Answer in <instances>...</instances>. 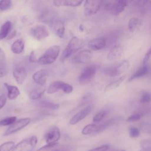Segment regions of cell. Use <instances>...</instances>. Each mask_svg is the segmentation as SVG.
Returning <instances> with one entry per match:
<instances>
[{
  "label": "cell",
  "instance_id": "42",
  "mask_svg": "<svg viewBox=\"0 0 151 151\" xmlns=\"http://www.w3.org/2000/svg\"><path fill=\"white\" fill-rule=\"evenodd\" d=\"M140 135V130L135 127H131L129 129V136L131 137L134 138L137 137Z\"/></svg>",
  "mask_w": 151,
  "mask_h": 151
},
{
  "label": "cell",
  "instance_id": "41",
  "mask_svg": "<svg viewBox=\"0 0 151 151\" xmlns=\"http://www.w3.org/2000/svg\"><path fill=\"white\" fill-rule=\"evenodd\" d=\"M6 55L4 50L0 47V66L5 67L6 65Z\"/></svg>",
  "mask_w": 151,
  "mask_h": 151
},
{
  "label": "cell",
  "instance_id": "23",
  "mask_svg": "<svg viewBox=\"0 0 151 151\" xmlns=\"http://www.w3.org/2000/svg\"><path fill=\"white\" fill-rule=\"evenodd\" d=\"M25 43L22 38H19L16 40L11 45V50L15 54H19L22 53L24 50Z\"/></svg>",
  "mask_w": 151,
  "mask_h": 151
},
{
  "label": "cell",
  "instance_id": "46",
  "mask_svg": "<svg viewBox=\"0 0 151 151\" xmlns=\"http://www.w3.org/2000/svg\"><path fill=\"white\" fill-rule=\"evenodd\" d=\"M29 60L30 62L31 63H37L38 61V59L37 58L36 56H35V54L34 53V51H32L30 54H29Z\"/></svg>",
  "mask_w": 151,
  "mask_h": 151
},
{
  "label": "cell",
  "instance_id": "14",
  "mask_svg": "<svg viewBox=\"0 0 151 151\" xmlns=\"http://www.w3.org/2000/svg\"><path fill=\"white\" fill-rule=\"evenodd\" d=\"M123 53V48L120 44H116L113 46L107 54V58L108 60L114 61L119 60Z\"/></svg>",
  "mask_w": 151,
  "mask_h": 151
},
{
  "label": "cell",
  "instance_id": "37",
  "mask_svg": "<svg viewBox=\"0 0 151 151\" xmlns=\"http://www.w3.org/2000/svg\"><path fill=\"white\" fill-rule=\"evenodd\" d=\"M140 130L147 134H151V122H142L140 126Z\"/></svg>",
  "mask_w": 151,
  "mask_h": 151
},
{
  "label": "cell",
  "instance_id": "19",
  "mask_svg": "<svg viewBox=\"0 0 151 151\" xmlns=\"http://www.w3.org/2000/svg\"><path fill=\"white\" fill-rule=\"evenodd\" d=\"M83 1L84 0H53V4L57 7H75L80 5Z\"/></svg>",
  "mask_w": 151,
  "mask_h": 151
},
{
  "label": "cell",
  "instance_id": "10",
  "mask_svg": "<svg viewBox=\"0 0 151 151\" xmlns=\"http://www.w3.org/2000/svg\"><path fill=\"white\" fill-rule=\"evenodd\" d=\"M94 107V105L93 104L88 105L87 107L81 110L77 113H76L69 120V124L71 125H75L83 120L84 118H86L92 111Z\"/></svg>",
  "mask_w": 151,
  "mask_h": 151
},
{
  "label": "cell",
  "instance_id": "12",
  "mask_svg": "<svg viewBox=\"0 0 151 151\" xmlns=\"http://www.w3.org/2000/svg\"><path fill=\"white\" fill-rule=\"evenodd\" d=\"M92 53L88 50L80 51L76 54L72 58L73 62L78 64H88L91 61Z\"/></svg>",
  "mask_w": 151,
  "mask_h": 151
},
{
  "label": "cell",
  "instance_id": "1",
  "mask_svg": "<svg viewBox=\"0 0 151 151\" xmlns=\"http://www.w3.org/2000/svg\"><path fill=\"white\" fill-rule=\"evenodd\" d=\"M83 45L84 41L82 39L77 37L71 38L61 54L60 58L61 60L64 61L65 59L79 51Z\"/></svg>",
  "mask_w": 151,
  "mask_h": 151
},
{
  "label": "cell",
  "instance_id": "29",
  "mask_svg": "<svg viewBox=\"0 0 151 151\" xmlns=\"http://www.w3.org/2000/svg\"><path fill=\"white\" fill-rule=\"evenodd\" d=\"M37 105L40 107L51 110H57L60 107V105L58 104L47 100L39 101L37 103Z\"/></svg>",
  "mask_w": 151,
  "mask_h": 151
},
{
  "label": "cell",
  "instance_id": "8",
  "mask_svg": "<svg viewBox=\"0 0 151 151\" xmlns=\"http://www.w3.org/2000/svg\"><path fill=\"white\" fill-rule=\"evenodd\" d=\"M61 137L60 129L56 126H51L45 131L44 139L47 144L57 143Z\"/></svg>",
  "mask_w": 151,
  "mask_h": 151
},
{
  "label": "cell",
  "instance_id": "36",
  "mask_svg": "<svg viewBox=\"0 0 151 151\" xmlns=\"http://www.w3.org/2000/svg\"><path fill=\"white\" fill-rule=\"evenodd\" d=\"M151 100V93L149 91H145L141 93L140 102L142 103H147Z\"/></svg>",
  "mask_w": 151,
  "mask_h": 151
},
{
  "label": "cell",
  "instance_id": "31",
  "mask_svg": "<svg viewBox=\"0 0 151 151\" xmlns=\"http://www.w3.org/2000/svg\"><path fill=\"white\" fill-rule=\"evenodd\" d=\"M17 120V118L16 116H10L4 118L0 120V126H10L13 124Z\"/></svg>",
  "mask_w": 151,
  "mask_h": 151
},
{
  "label": "cell",
  "instance_id": "32",
  "mask_svg": "<svg viewBox=\"0 0 151 151\" xmlns=\"http://www.w3.org/2000/svg\"><path fill=\"white\" fill-rule=\"evenodd\" d=\"M15 146V143L12 141H8L0 145V151H12Z\"/></svg>",
  "mask_w": 151,
  "mask_h": 151
},
{
  "label": "cell",
  "instance_id": "34",
  "mask_svg": "<svg viewBox=\"0 0 151 151\" xmlns=\"http://www.w3.org/2000/svg\"><path fill=\"white\" fill-rule=\"evenodd\" d=\"M107 110H101L98 113H97L93 118V122L94 123H99L106 116L107 114Z\"/></svg>",
  "mask_w": 151,
  "mask_h": 151
},
{
  "label": "cell",
  "instance_id": "11",
  "mask_svg": "<svg viewBox=\"0 0 151 151\" xmlns=\"http://www.w3.org/2000/svg\"><path fill=\"white\" fill-rule=\"evenodd\" d=\"M29 33L33 38L39 41L45 38L50 34L47 28L43 25H38L31 28Z\"/></svg>",
  "mask_w": 151,
  "mask_h": 151
},
{
  "label": "cell",
  "instance_id": "45",
  "mask_svg": "<svg viewBox=\"0 0 151 151\" xmlns=\"http://www.w3.org/2000/svg\"><path fill=\"white\" fill-rule=\"evenodd\" d=\"M6 100H7V96H6L5 94H3L0 96V110L5 106L6 103Z\"/></svg>",
  "mask_w": 151,
  "mask_h": 151
},
{
  "label": "cell",
  "instance_id": "30",
  "mask_svg": "<svg viewBox=\"0 0 151 151\" xmlns=\"http://www.w3.org/2000/svg\"><path fill=\"white\" fill-rule=\"evenodd\" d=\"M98 130V125L93 123H90L86 125L81 130V133L83 135H88L92 133H96Z\"/></svg>",
  "mask_w": 151,
  "mask_h": 151
},
{
  "label": "cell",
  "instance_id": "43",
  "mask_svg": "<svg viewBox=\"0 0 151 151\" xmlns=\"http://www.w3.org/2000/svg\"><path fill=\"white\" fill-rule=\"evenodd\" d=\"M109 149V146L108 145H104L100 146L90 149L87 151H107Z\"/></svg>",
  "mask_w": 151,
  "mask_h": 151
},
{
  "label": "cell",
  "instance_id": "39",
  "mask_svg": "<svg viewBox=\"0 0 151 151\" xmlns=\"http://www.w3.org/2000/svg\"><path fill=\"white\" fill-rule=\"evenodd\" d=\"M59 146V143H50V144H47L41 147H40L39 149H38V150L37 151H48L50 150H51L52 149H55L56 147H57Z\"/></svg>",
  "mask_w": 151,
  "mask_h": 151
},
{
  "label": "cell",
  "instance_id": "15",
  "mask_svg": "<svg viewBox=\"0 0 151 151\" xmlns=\"http://www.w3.org/2000/svg\"><path fill=\"white\" fill-rule=\"evenodd\" d=\"M88 47L93 51L100 50L106 47V38L100 37L93 38L88 41Z\"/></svg>",
  "mask_w": 151,
  "mask_h": 151
},
{
  "label": "cell",
  "instance_id": "17",
  "mask_svg": "<svg viewBox=\"0 0 151 151\" xmlns=\"http://www.w3.org/2000/svg\"><path fill=\"white\" fill-rule=\"evenodd\" d=\"M122 29H116L112 31L106 38V47H113L116 45V42L117 41L118 39L120 37L122 34Z\"/></svg>",
  "mask_w": 151,
  "mask_h": 151
},
{
  "label": "cell",
  "instance_id": "21",
  "mask_svg": "<svg viewBox=\"0 0 151 151\" xmlns=\"http://www.w3.org/2000/svg\"><path fill=\"white\" fill-rule=\"evenodd\" d=\"M46 88L44 86H40L32 88L28 94V97L31 100L40 99L44 94Z\"/></svg>",
  "mask_w": 151,
  "mask_h": 151
},
{
  "label": "cell",
  "instance_id": "22",
  "mask_svg": "<svg viewBox=\"0 0 151 151\" xmlns=\"http://www.w3.org/2000/svg\"><path fill=\"white\" fill-rule=\"evenodd\" d=\"M151 71V68L150 66L146 64L143 65V67H140L137 71H136L128 80L129 82H130L135 79L140 78L142 77H143L144 76L146 75L147 73Z\"/></svg>",
  "mask_w": 151,
  "mask_h": 151
},
{
  "label": "cell",
  "instance_id": "35",
  "mask_svg": "<svg viewBox=\"0 0 151 151\" xmlns=\"http://www.w3.org/2000/svg\"><path fill=\"white\" fill-rule=\"evenodd\" d=\"M140 151H151V140L145 139L140 143Z\"/></svg>",
  "mask_w": 151,
  "mask_h": 151
},
{
  "label": "cell",
  "instance_id": "6",
  "mask_svg": "<svg viewBox=\"0 0 151 151\" xmlns=\"http://www.w3.org/2000/svg\"><path fill=\"white\" fill-rule=\"evenodd\" d=\"M97 71L95 65H90L82 71L78 77V83L81 86L88 84L94 77Z\"/></svg>",
  "mask_w": 151,
  "mask_h": 151
},
{
  "label": "cell",
  "instance_id": "47",
  "mask_svg": "<svg viewBox=\"0 0 151 151\" xmlns=\"http://www.w3.org/2000/svg\"><path fill=\"white\" fill-rule=\"evenodd\" d=\"M7 74L6 70L3 67H0V78L5 77Z\"/></svg>",
  "mask_w": 151,
  "mask_h": 151
},
{
  "label": "cell",
  "instance_id": "44",
  "mask_svg": "<svg viewBox=\"0 0 151 151\" xmlns=\"http://www.w3.org/2000/svg\"><path fill=\"white\" fill-rule=\"evenodd\" d=\"M150 57H151V47L149 48V49L147 50V51L145 54V55L143 60V65L147 64V62H148Z\"/></svg>",
  "mask_w": 151,
  "mask_h": 151
},
{
  "label": "cell",
  "instance_id": "25",
  "mask_svg": "<svg viewBox=\"0 0 151 151\" xmlns=\"http://www.w3.org/2000/svg\"><path fill=\"white\" fill-rule=\"evenodd\" d=\"M12 23L9 21H6L0 28V40H3L9 35L11 31Z\"/></svg>",
  "mask_w": 151,
  "mask_h": 151
},
{
  "label": "cell",
  "instance_id": "49",
  "mask_svg": "<svg viewBox=\"0 0 151 151\" xmlns=\"http://www.w3.org/2000/svg\"><path fill=\"white\" fill-rule=\"evenodd\" d=\"M55 151H58V150H55Z\"/></svg>",
  "mask_w": 151,
  "mask_h": 151
},
{
  "label": "cell",
  "instance_id": "13",
  "mask_svg": "<svg viewBox=\"0 0 151 151\" xmlns=\"http://www.w3.org/2000/svg\"><path fill=\"white\" fill-rule=\"evenodd\" d=\"M12 76L17 84L18 85H22L27 76L25 68L22 66L16 67L13 70Z\"/></svg>",
  "mask_w": 151,
  "mask_h": 151
},
{
  "label": "cell",
  "instance_id": "40",
  "mask_svg": "<svg viewBox=\"0 0 151 151\" xmlns=\"http://www.w3.org/2000/svg\"><path fill=\"white\" fill-rule=\"evenodd\" d=\"M142 116V114L141 113H136L131 116H130L127 119V121L128 122H134L139 120Z\"/></svg>",
  "mask_w": 151,
  "mask_h": 151
},
{
  "label": "cell",
  "instance_id": "38",
  "mask_svg": "<svg viewBox=\"0 0 151 151\" xmlns=\"http://www.w3.org/2000/svg\"><path fill=\"white\" fill-rule=\"evenodd\" d=\"M12 4L11 0H0V10H7L11 7Z\"/></svg>",
  "mask_w": 151,
  "mask_h": 151
},
{
  "label": "cell",
  "instance_id": "48",
  "mask_svg": "<svg viewBox=\"0 0 151 151\" xmlns=\"http://www.w3.org/2000/svg\"><path fill=\"white\" fill-rule=\"evenodd\" d=\"M110 151H126L124 149H114L113 150H111Z\"/></svg>",
  "mask_w": 151,
  "mask_h": 151
},
{
  "label": "cell",
  "instance_id": "5",
  "mask_svg": "<svg viewBox=\"0 0 151 151\" xmlns=\"http://www.w3.org/2000/svg\"><path fill=\"white\" fill-rule=\"evenodd\" d=\"M129 67V61L128 60H124L116 65L106 68L104 71V73L110 77L117 76L127 71Z\"/></svg>",
  "mask_w": 151,
  "mask_h": 151
},
{
  "label": "cell",
  "instance_id": "26",
  "mask_svg": "<svg viewBox=\"0 0 151 151\" xmlns=\"http://www.w3.org/2000/svg\"><path fill=\"white\" fill-rule=\"evenodd\" d=\"M119 120V117H113L109 120H107L106 121L104 122L100 125H98V130L96 133H99L104 131L107 128L116 124V122H118Z\"/></svg>",
  "mask_w": 151,
  "mask_h": 151
},
{
  "label": "cell",
  "instance_id": "3",
  "mask_svg": "<svg viewBox=\"0 0 151 151\" xmlns=\"http://www.w3.org/2000/svg\"><path fill=\"white\" fill-rule=\"evenodd\" d=\"M37 142V137L33 135L18 143L15 145L12 151H33L36 147Z\"/></svg>",
  "mask_w": 151,
  "mask_h": 151
},
{
  "label": "cell",
  "instance_id": "28",
  "mask_svg": "<svg viewBox=\"0 0 151 151\" xmlns=\"http://www.w3.org/2000/svg\"><path fill=\"white\" fill-rule=\"evenodd\" d=\"M140 25H141L140 19L136 17H132L128 21L127 28L130 32H133L136 31L137 29H139Z\"/></svg>",
  "mask_w": 151,
  "mask_h": 151
},
{
  "label": "cell",
  "instance_id": "20",
  "mask_svg": "<svg viewBox=\"0 0 151 151\" xmlns=\"http://www.w3.org/2000/svg\"><path fill=\"white\" fill-rule=\"evenodd\" d=\"M4 84L7 90V98L9 100H15L20 95V91L17 86L9 85L6 83H4Z\"/></svg>",
  "mask_w": 151,
  "mask_h": 151
},
{
  "label": "cell",
  "instance_id": "4",
  "mask_svg": "<svg viewBox=\"0 0 151 151\" xmlns=\"http://www.w3.org/2000/svg\"><path fill=\"white\" fill-rule=\"evenodd\" d=\"M62 90L64 93L69 94L73 91V87L68 83L62 81H54L48 86L47 92L48 94H54Z\"/></svg>",
  "mask_w": 151,
  "mask_h": 151
},
{
  "label": "cell",
  "instance_id": "18",
  "mask_svg": "<svg viewBox=\"0 0 151 151\" xmlns=\"http://www.w3.org/2000/svg\"><path fill=\"white\" fill-rule=\"evenodd\" d=\"M128 0H114L112 2L111 9L113 13L116 15H118L122 12L127 5Z\"/></svg>",
  "mask_w": 151,
  "mask_h": 151
},
{
  "label": "cell",
  "instance_id": "9",
  "mask_svg": "<svg viewBox=\"0 0 151 151\" xmlns=\"http://www.w3.org/2000/svg\"><path fill=\"white\" fill-rule=\"evenodd\" d=\"M103 0H86L84 5V13L86 16L96 14L103 5Z\"/></svg>",
  "mask_w": 151,
  "mask_h": 151
},
{
  "label": "cell",
  "instance_id": "27",
  "mask_svg": "<svg viewBox=\"0 0 151 151\" xmlns=\"http://www.w3.org/2000/svg\"><path fill=\"white\" fill-rule=\"evenodd\" d=\"M126 78V76H123L118 79L111 82L110 83L107 84L104 88V92H109L117 88L119 86L123 83V81Z\"/></svg>",
  "mask_w": 151,
  "mask_h": 151
},
{
  "label": "cell",
  "instance_id": "16",
  "mask_svg": "<svg viewBox=\"0 0 151 151\" xmlns=\"http://www.w3.org/2000/svg\"><path fill=\"white\" fill-rule=\"evenodd\" d=\"M48 71L46 69H41L35 72L32 75V79L35 83L40 86H45L47 77L48 76Z\"/></svg>",
  "mask_w": 151,
  "mask_h": 151
},
{
  "label": "cell",
  "instance_id": "24",
  "mask_svg": "<svg viewBox=\"0 0 151 151\" xmlns=\"http://www.w3.org/2000/svg\"><path fill=\"white\" fill-rule=\"evenodd\" d=\"M54 31L59 38H63L64 37L65 33V27L64 24L61 20L58 19L54 22Z\"/></svg>",
  "mask_w": 151,
  "mask_h": 151
},
{
  "label": "cell",
  "instance_id": "7",
  "mask_svg": "<svg viewBox=\"0 0 151 151\" xmlns=\"http://www.w3.org/2000/svg\"><path fill=\"white\" fill-rule=\"evenodd\" d=\"M31 120V119L29 117H24L16 120L7 128L4 133V136H8L22 130L29 124Z\"/></svg>",
  "mask_w": 151,
  "mask_h": 151
},
{
  "label": "cell",
  "instance_id": "2",
  "mask_svg": "<svg viewBox=\"0 0 151 151\" xmlns=\"http://www.w3.org/2000/svg\"><path fill=\"white\" fill-rule=\"evenodd\" d=\"M60 51V48L58 45L51 46L38 58L37 63L40 65H48L53 63L58 58Z\"/></svg>",
  "mask_w": 151,
  "mask_h": 151
},
{
  "label": "cell",
  "instance_id": "33",
  "mask_svg": "<svg viewBox=\"0 0 151 151\" xmlns=\"http://www.w3.org/2000/svg\"><path fill=\"white\" fill-rule=\"evenodd\" d=\"M150 2L151 0H131L132 4L139 8H145Z\"/></svg>",
  "mask_w": 151,
  "mask_h": 151
}]
</instances>
